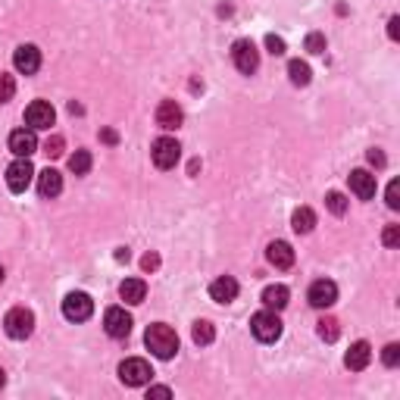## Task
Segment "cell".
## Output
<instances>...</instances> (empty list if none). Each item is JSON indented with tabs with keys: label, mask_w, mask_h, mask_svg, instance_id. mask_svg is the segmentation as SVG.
Segmentation results:
<instances>
[{
	"label": "cell",
	"mask_w": 400,
	"mask_h": 400,
	"mask_svg": "<svg viewBox=\"0 0 400 400\" xmlns=\"http://www.w3.org/2000/svg\"><path fill=\"white\" fill-rule=\"evenodd\" d=\"M144 344H148V351L156 360H172L178 353V335L166 322H154L148 329V335H144Z\"/></svg>",
	"instance_id": "1"
},
{
	"label": "cell",
	"mask_w": 400,
	"mask_h": 400,
	"mask_svg": "<svg viewBox=\"0 0 400 400\" xmlns=\"http://www.w3.org/2000/svg\"><path fill=\"white\" fill-rule=\"evenodd\" d=\"M250 331L257 341H263V344H272V341H279L281 331H285V325H281L279 313L275 309H263V313H257V316L250 319Z\"/></svg>",
	"instance_id": "2"
},
{
	"label": "cell",
	"mask_w": 400,
	"mask_h": 400,
	"mask_svg": "<svg viewBox=\"0 0 400 400\" xmlns=\"http://www.w3.org/2000/svg\"><path fill=\"white\" fill-rule=\"evenodd\" d=\"M3 331H7L13 341H25L32 331H35V313L25 307H13L3 316Z\"/></svg>",
	"instance_id": "3"
},
{
	"label": "cell",
	"mask_w": 400,
	"mask_h": 400,
	"mask_svg": "<svg viewBox=\"0 0 400 400\" xmlns=\"http://www.w3.org/2000/svg\"><path fill=\"white\" fill-rule=\"evenodd\" d=\"M32 178H35V166L28 163V156H16L7 166V188L13 191V194H25Z\"/></svg>",
	"instance_id": "4"
},
{
	"label": "cell",
	"mask_w": 400,
	"mask_h": 400,
	"mask_svg": "<svg viewBox=\"0 0 400 400\" xmlns=\"http://www.w3.org/2000/svg\"><path fill=\"white\" fill-rule=\"evenodd\" d=\"M232 63H235V69L244 72V75L257 72V66H260V50H257V44H253L250 38H241V41L232 44Z\"/></svg>",
	"instance_id": "5"
},
{
	"label": "cell",
	"mask_w": 400,
	"mask_h": 400,
	"mask_svg": "<svg viewBox=\"0 0 400 400\" xmlns=\"http://www.w3.org/2000/svg\"><path fill=\"white\" fill-rule=\"evenodd\" d=\"M150 375H154V369H150L148 360H141V357H128L119 363V379L126 381L128 388H141V385H148Z\"/></svg>",
	"instance_id": "6"
},
{
	"label": "cell",
	"mask_w": 400,
	"mask_h": 400,
	"mask_svg": "<svg viewBox=\"0 0 400 400\" xmlns=\"http://www.w3.org/2000/svg\"><path fill=\"white\" fill-rule=\"evenodd\" d=\"M150 156H154V166H156V169H172V166L178 163V156H182V144H178L176 138L163 134V138L154 141V148H150Z\"/></svg>",
	"instance_id": "7"
},
{
	"label": "cell",
	"mask_w": 400,
	"mask_h": 400,
	"mask_svg": "<svg viewBox=\"0 0 400 400\" xmlns=\"http://www.w3.org/2000/svg\"><path fill=\"white\" fill-rule=\"evenodd\" d=\"M94 313V301L84 291H72V294H66L63 301V316L69 319V322H88Z\"/></svg>",
	"instance_id": "8"
},
{
	"label": "cell",
	"mask_w": 400,
	"mask_h": 400,
	"mask_svg": "<svg viewBox=\"0 0 400 400\" xmlns=\"http://www.w3.org/2000/svg\"><path fill=\"white\" fill-rule=\"evenodd\" d=\"M307 301H309V307L329 309L331 303L338 301V285H335V281H329V279L313 281V285H309V291H307Z\"/></svg>",
	"instance_id": "9"
},
{
	"label": "cell",
	"mask_w": 400,
	"mask_h": 400,
	"mask_svg": "<svg viewBox=\"0 0 400 400\" xmlns=\"http://www.w3.org/2000/svg\"><path fill=\"white\" fill-rule=\"evenodd\" d=\"M104 329H106V335L110 338H128V331H132V316H128L126 309L122 307H110L104 313Z\"/></svg>",
	"instance_id": "10"
},
{
	"label": "cell",
	"mask_w": 400,
	"mask_h": 400,
	"mask_svg": "<svg viewBox=\"0 0 400 400\" xmlns=\"http://www.w3.org/2000/svg\"><path fill=\"white\" fill-rule=\"evenodd\" d=\"M13 66L22 72V75H35V72L41 69V50H38L35 44H22V47H16Z\"/></svg>",
	"instance_id": "11"
},
{
	"label": "cell",
	"mask_w": 400,
	"mask_h": 400,
	"mask_svg": "<svg viewBox=\"0 0 400 400\" xmlns=\"http://www.w3.org/2000/svg\"><path fill=\"white\" fill-rule=\"evenodd\" d=\"M54 119H56V113L47 100H35V104L25 106V122H28V128H35V132L38 128H50Z\"/></svg>",
	"instance_id": "12"
},
{
	"label": "cell",
	"mask_w": 400,
	"mask_h": 400,
	"mask_svg": "<svg viewBox=\"0 0 400 400\" xmlns=\"http://www.w3.org/2000/svg\"><path fill=\"white\" fill-rule=\"evenodd\" d=\"M347 182H351V191L360 197V200H373L375 197V176L373 172H366V169H353L351 176H347Z\"/></svg>",
	"instance_id": "13"
},
{
	"label": "cell",
	"mask_w": 400,
	"mask_h": 400,
	"mask_svg": "<svg viewBox=\"0 0 400 400\" xmlns=\"http://www.w3.org/2000/svg\"><path fill=\"white\" fill-rule=\"evenodd\" d=\"M10 150L16 156H32L38 150V138H35V128H16L10 134Z\"/></svg>",
	"instance_id": "14"
},
{
	"label": "cell",
	"mask_w": 400,
	"mask_h": 400,
	"mask_svg": "<svg viewBox=\"0 0 400 400\" xmlns=\"http://www.w3.org/2000/svg\"><path fill=\"white\" fill-rule=\"evenodd\" d=\"M185 119V113L182 106L176 104V100H163L160 106H156V126L166 128V132H172V128H178Z\"/></svg>",
	"instance_id": "15"
},
{
	"label": "cell",
	"mask_w": 400,
	"mask_h": 400,
	"mask_svg": "<svg viewBox=\"0 0 400 400\" xmlns=\"http://www.w3.org/2000/svg\"><path fill=\"white\" fill-rule=\"evenodd\" d=\"M266 260L272 263L275 269H291L294 266V250H291L288 241H272L266 247Z\"/></svg>",
	"instance_id": "16"
},
{
	"label": "cell",
	"mask_w": 400,
	"mask_h": 400,
	"mask_svg": "<svg viewBox=\"0 0 400 400\" xmlns=\"http://www.w3.org/2000/svg\"><path fill=\"white\" fill-rule=\"evenodd\" d=\"M60 191H63V176L47 166L41 176H38V194H41L44 200H54V197H60Z\"/></svg>",
	"instance_id": "17"
},
{
	"label": "cell",
	"mask_w": 400,
	"mask_h": 400,
	"mask_svg": "<svg viewBox=\"0 0 400 400\" xmlns=\"http://www.w3.org/2000/svg\"><path fill=\"white\" fill-rule=\"evenodd\" d=\"M369 360H373V347H369V341H353L351 351H347V357H344V366L353 369V373H360V369L369 366Z\"/></svg>",
	"instance_id": "18"
},
{
	"label": "cell",
	"mask_w": 400,
	"mask_h": 400,
	"mask_svg": "<svg viewBox=\"0 0 400 400\" xmlns=\"http://www.w3.org/2000/svg\"><path fill=\"white\" fill-rule=\"evenodd\" d=\"M210 297L216 303H232L235 297H238V281H235L232 275H222V279H216L210 285Z\"/></svg>",
	"instance_id": "19"
},
{
	"label": "cell",
	"mask_w": 400,
	"mask_h": 400,
	"mask_svg": "<svg viewBox=\"0 0 400 400\" xmlns=\"http://www.w3.org/2000/svg\"><path fill=\"white\" fill-rule=\"evenodd\" d=\"M119 297L126 303H132V307H138V303H144V297H148V285L141 279H126L119 285Z\"/></svg>",
	"instance_id": "20"
},
{
	"label": "cell",
	"mask_w": 400,
	"mask_h": 400,
	"mask_svg": "<svg viewBox=\"0 0 400 400\" xmlns=\"http://www.w3.org/2000/svg\"><path fill=\"white\" fill-rule=\"evenodd\" d=\"M288 301H291V291L285 288V285H269L266 291H263V303H266V309H285L288 307Z\"/></svg>",
	"instance_id": "21"
},
{
	"label": "cell",
	"mask_w": 400,
	"mask_h": 400,
	"mask_svg": "<svg viewBox=\"0 0 400 400\" xmlns=\"http://www.w3.org/2000/svg\"><path fill=\"white\" fill-rule=\"evenodd\" d=\"M291 228H294L297 235H309L313 228H316V213L309 210V207L294 210V216H291Z\"/></svg>",
	"instance_id": "22"
},
{
	"label": "cell",
	"mask_w": 400,
	"mask_h": 400,
	"mask_svg": "<svg viewBox=\"0 0 400 400\" xmlns=\"http://www.w3.org/2000/svg\"><path fill=\"white\" fill-rule=\"evenodd\" d=\"M191 338H194V344H197V347H207V344H213V338H216V329H213V322L200 319V322H194V329H191Z\"/></svg>",
	"instance_id": "23"
},
{
	"label": "cell",
	"mask_w": 400,
	"mask_h": 400,
	"mask_svg": "<svg viewBox=\"0 0 400 400\" xmlns=\"http://www.w3.org/2000/svg\"><path fill=\"white\" fill-rule=\"evenodd\" d=\"M288 75H291V82H294L297 88H303V84H309L313 72H309V66L303 63V60H291V63H288Z\"/></svg>",
	"instance_id": "24"
},
{
	"label": "cell",
	"mask_w": 400,
	"mask_h": 400,
	"mask_svg": "<svg viewBox=\"0 0 400 400\" xmlns=\"http://www.w3.org/2000/svg\"><path fill=\"white\" fill-rule=\"evenodd\" d=\"M91 154H88V150H75V154L69 156V169L72 172H75V176H88V172H91Z\"/></svg>",
	"instance_id": "25"
},
{
	"label": "cell",
	"mask_w": 400,
	"mask_h": 400,
	"mask_svg": "<svg viewBox=\"0 0 400 400\" xmlns=\"http://www.w3.org/2000/svg\"><path fill=\"white\" fill-rule=\"evenodd\" d=\"M319 338H322V341H338V335H341V329H338V319H331V316H325V319H319Z\"/></svg>",
	"instance_id": "26"
},
{
	"label": "cell",
	"mask_w": 400,
	"mask_h": 400,
	"mask_svg": "<svg viewBox=\"0 0 400 400\" xmlns=\"http://www.w3.org/2000/svg\"><path fill=\"white\" fill-rule=\"evenodd\" d=\"M325 207H329L335 216H344L347 213V197L341 194V191H329V194H325Z\"/></svg>",
	"instance_id": "27"
},
{
	"label": "cell",
	"mask_w": 400,
	"mask_h": 400,
	"mask_svg": "<svg viewBox=\"0 0 400 400\" xmlns=\"http://www.w3.org/2000/svg\"><path fill=\"white\" fill-rule=\"evenodd\" d=\"M16 94V82L13 75H7V72H0V104H10Z\"/></svg>",
	"instance_id": "28"
},
{
	"label": "cell",
	"mask_w": 400,
	"mask_h": 400,
	"mask_svg": "<svg viewBox=\"0 0 400 400\" xmlns=\"http://www.w3.org/2000/svg\"><path fill=\"white\" fill-rule=\"evenodd\" d=\"M303 47H307L309 54H322V50H325V35H319V32H309L307 41H303Z\"/></svg>",
	"instance_id": "29"
},
{
	"label": "cell",
	"mask_w": 400,
	"mask_h": 400,
	"mask_svg": "<svg viewBox=\"0 0 400 400\" xmlns=\"http://www.w3.org/2000/svg\"><path fill=\"white\" fill-rule=\"evenodd\" d=\"M381 363H385L388 369H394V366L400 363V344H388L385 351H381Z\"/></svg>",
	"instance_id": "30"
},
{
	"label": "cell",
	"mask_w": 400,
	"mask_h": 400,
	"mask_svg": "<svg viewBox=\"0 0 400 400\" xmlns=\"http://www.w3.org/2000/svg\"><path fill=\"white\" fill-rule=\"evenodd\" d=\"M63 148H66V141L60 138V134H54V138H47V144H44V154L47 156H63Z\"/></svg>",
	"instance_id": "31"
},
{
	"label": "cell",
	"mask_w": 400,
	"mask_h": 400,
	"mask_svg": "<svg viewBox=\"0 0 400 400\" xmlns=\"http://www.w3.org/2000/svg\"><path fill=\"white\" fill-rule=\"evenodd\" d=\"M388 207H391V210H400V182L397 178H394L391 185H388Z\"/></svg>",
	"instance_id": "32"
},
{
	"label": "cell",
	"mask_w": 400,
	"mask_h": 400,
	"mask_svg": "<svg viewBox=\"0 0 400 400\" xmlns=\"http://www.w3.org/2000/svg\"><path fill=\"white\" fill-rule=\"evenodd\" d=\"M381 241H385V247H397L400 244V225H388Z\"/></svg>",
	"instance_id": "33"
},
{
	"label": "cell",
	"mask_w": 400,
	"mask_h": 400,
	"mask_svg": "<svg viewBox=\"0 0 400 400\" xmlns=\"http://www.w3.org/2000/svg\"><path fill=\"white\" fill-rule=\"evenodd\" d=\"M266 47H269V54H275V56L285 54V41H281L279 35H266Z\"/></svg>",
	"instance_id": "34"
},
{
	"label": "cell",
	"mask_w": 400,
	"mask_h": 400,
	"mask_svg": "<svg viewBox=\"0 0 400 400\" xmlns=\"http://www.w3.org/2000/svg\"><path fill=\"white\" fill-rule=\"evenodd\" d=\"M156 266H160V257H156V253H144V260H141V269H144V272H154Z\"/></svg>",
	"instance_id": "35"
},
{
	"label": "cell",
	"mask_w": 400,
	"mask_h": 400,
	"mask_svg": "<svg viewBox=\"0 0 400 400\" xmlns=\"http://www.w3.org/2000/svg\"><path fill=\"white\" fill-rule=\"evenodd\" d=\"M148 397H172V391H169L166 385H150L148 388Z\"/></svg>",
	"instance_id": "36"
},
{
	"label": "cell",
	"mask_w": 400,
	"mask_h": 400,
	"mask_svg": "<svg viewBox=\"0 0 400 400\" xmlns=\"http://www.w3.org/2000/svg\"><path fill=\"white\" fill-rule=\"evenodd\" d=\"M366 156H369V163H373V166H385V154H381V150L379 148H373V150H369V154H366Z\"/></svg>",
	"instance_id": "37"
},
{
	"label": "cell",
	"mask_w": 400,
	"mask_h": 400,
	"mask_svg": "<svg viewBox=\"0 0 400 400\" xmlns=\"http://www.w3.org/2000/svg\"><path fill=\"white\" fill-rule=\"evenodd\" d=\"M388 35H391V41H397L400 38V19L397 16H391V22H388Z\"/></svg>",
	"instance_id": "38"
},
{
	"label": "cell",
	"mask_w": 400,
	"mask_h": 400,
	"mask_svg": "<svg viewBox=\"0 0 400 400\" xmlns=\"http://www.w3.org/2000/svg\"><path fill=\"white\" fill-rule=\"evenodd\" d=\"M100 141H104V144H116V141H119V134L113 132V128H104V132H100Z\"/></svg>",
	"instance_id": "39"
},
{
	"label": "cell",
	"mask_w": 400,
	"mask_h": 400,
	"mask_svg": "<svg viewBox=\"0 0 400 400\" xmlns=\"http://www.w3.org/2000/svg\"><path fill=\"white\" fill-rule=\"evenodd\" d=\"M116 260H119V263H128V250H126V247H119V250H116Z\"/></svg>",
	"instance_id": "40"
},
{
	"label": "cell",
	"mask_w": 400,
	"mask_h": 400,
	"mask_svg": "<svg viewBox=\"0 0 400 400\" xmlns=\"http://www.w3.org/2000/svg\"><path fill=\"white\" fill-rule=\"evenodd\" d=\"M3 381H7V373H3V369H0V388H3Z\"/></svg>",
	"instance_id": "41"
},
{
	"label": "cell",
	"mask_w": 400,
	"mask_h": 400,
	"mask_svg": "<svg viewBox=\"0 0 400 400\" xmlns=\"http://www.w3.org/2000/svg\"><path fill=\"white\" fill-rule=\"evenodd\" d=\"M0 281H3V266H0Z\"/></svg>",
	"instance_id": "42"
}]
</instances>
